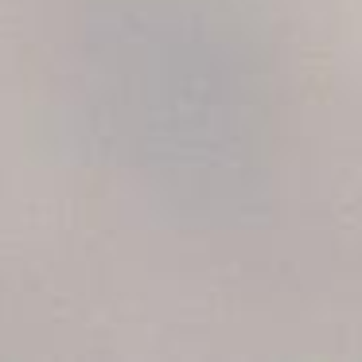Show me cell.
<instances>
[{
	"label": "cell",
	"instance_id": "obj_1",
	"mask_svg": "<svg viewBox=\"0 0 362 362\" xmlns=\"http://www.w3.org/2000/svg\"><path fill=\"white\" fill-rule=\"evenodd\" d=\"M105 102L136 164L180 206H250L269 152L257 43L214 0H133L102 43Z\"/></svg>",
	"mask_w": 362,
	"mask_h": 362
}]
</instances>
